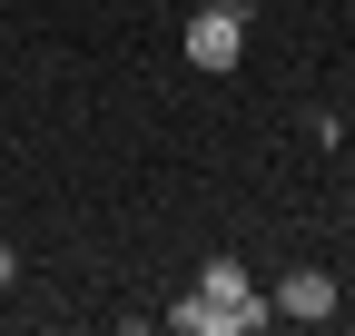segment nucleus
<instances>
[{
  "instance_id": "f257e3e1",
  "label": "nucleus",
  "mask_w": 355,
  "mask_h": 336,
  "mask_svg": "<svg viewBox=\"0 0 355 336\" xmlns=\"http://www.w3.org/2000/svg\"><path fill=\"white\" fill-rule=\"evenodd\" d=\"M188 60L198 69H237L247 60V10H198L188 20Z\"/></svg>"
},
{
  "instance_id": "f03ea898",
  "label": "nucleus",
  "mask_w": 355,
  "mask_h": 336,
  "mask_svg": "<svg viewBox=\"0 0 355 336\" xmlns=\"http://www.w3.org/2000/svg\"><path fill=\"white\" fill-rule=\"evenodd\" d=\"M277 317H296V326H326V317H336V277H326V267H296V277L277 287Z\"/></svg>"
},
{
  "instance_id": "7ed1b4c3",
  "label": "nucleus",
  "mask_w": 355,
  "mask_h": 336,
  "mask_svg": "<svg viewBox=\"0 0 355 336\" xmlns=\"http://www.w3.org/2000/svg\"><path fill=\"white\" fill-rule=\"evenodd\" d=\"M168 326H178V336H227V307H217L207 287H198L188 307H168Z\"/></svg>"
},
{
  "instance_id": "20e7f679",
  "label": "nucleus",
  "mask_w": 355,
  "mask_h": 336,
  "mask_svg": "<svg viewBox=\"0 0 355 336\" xmlns=\"http://www.w3.org/2000/svg\"><path fill=\"white\" fill-rule=\"evenodd\" d=\"M198 287H207V297H217V307H227V297H247V267L227 258V247H217V258L198 267Z\"/></svg>"
},
{
  "instance_id": "39448f33",
  "label": "nucleus",
  "mask_w": 355,
  "mask_h": 336,
  "mask_svg": "<svg viewBox=\"0 0 355 336\" xmlns=\"http://www.w3.org/2000/svg\"><path fill=\"white\" fill-rule=\"evenodd\" d=\"M10 277H20V247H10V237H0V287H10Z\"/></svg>"
},
{
  "instance_id": "423d86ee",
  "label": "nucleus",
  "mask_w": 355,
  "mask_h": 336,
  "mask_svg": "<svg viewBox=\"0 0 355 336\" xmlns=\"http://www.w3.org/2000/svg\"><path fill=\"white\" fill-rule=\"evenodd\" d=\"M198 10H247V0H198Z\"/></svg>"
}]
</instances>
